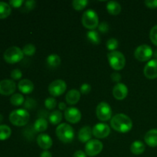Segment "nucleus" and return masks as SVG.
Instances as JSON below:
<instances>
[{"label":"nucleus","instance_id":"nucleus-1","mask_svg":"<svg viewBox=\"0 0 157 157\" xmlns=\"http://www.w3.org/2000/svg\"><path fill=\"white\" fill-rule=\"evenodd\" d=\"M110 126L116 131L120 133H127L133 127V122L127 115L118 113L111 118Z\"/></svg>","mask_w":157,"mask_h":157},{"label":"nucleus","instance_id":"nucleus-2","mask_svg":"<svg viewBox=\"0 0 157 157\" xmlns=\"http://www.w3.org/2000/svg\"><path fill=\"white\" fill-rule=\"evenodd\" d=\"M30 120L29 113L25 109H17L9 114V121L13 125L17 127H23L29 123Z\"/></svg>","mask_w":157,"mask_h":157},{"label":"nucleus","instance_id":"nucleus-3","mask_svg":"<svg viewBox=\"0 0 157 157\" xmlns=\"http://www.w3.org/2000/svg\"><path fill=\"white\" fill-rule=\"evenodd\" d=\"M56 135L61 142L69 144L75 138V130L69 124H61L56 128Z\"/></svg>","mask_w":157,"mask_h":157},{"label":"nucleus","instance_id":"nucleus-4","mask_svg":"<svg viewBox=\"0 0 157 157\" xmlns=\"http://www.w3.org/2000/svg\"><path fill=\"white\" fill-rule=\"evenodd\" d=\"M109 64L110 67L116 71L122 70L126 64V59L124 54L118 51H113L107 54Z\"/></svg>","mask_w":157,"mask_h":157},{"label":"nucleus","instance_id":"nucleus-5","mask_svg":"<svg viewBox=\"0 0 157 157\" xmlns=\"http://www.w3.org/2000/svg\"><path fill=\"white\" fill-rule=\"evenodd\" d=\"M24 57V53L20 48L16 46H12L6 49L4 52L3 58L4 60L9 64H15L22 60Z\"/></svg>","mask_w":157,"mask_h":157},{"label":"nucleus","instance_id":"nucleus-6","mask_svg":"<svg viewBox=\"0 0 157 157\" xmlns=\"http://www.w3.org/2000/svg\"><path fill=\"white\" fill-rule=\"evenodd\" d=\"M81 21H82L83 25L90 30H93L99 25L98 15L93 9H87V11H85V12H84L82 15Z\"/></svg>","mask_w":157,"mask_h":157},{"label":"nucleus","instance_id":"nucleus-7","mask_svg":"<svg viewBox=\"0 0 157 157\" xmlns=\"http://www.w3.org/2000/svg\"><path fill=\"white\" fill-rule=\"evenodd\" d=\"M96 115L101 121H107L112 117V109L107 102H101L96 108Z\"/></svg>","mask_w":157,"mask_h":157},{"label":"nucleus","instance_id":"nucleus-8","mask_svg":"<svg viewBox=\"0 0 157 157\" xmlns=\"http://www.w3.org/2000/svg\"><path fill=\"white\" fill-rule=\"evenodd\" d=\"M134 56L138 61H147L153 56V49L150 45L141 44L138 46L135 50Z\"/></svg>","mask_w":157,"mask_h":157},{"label":"nucleus","instance_id":"nucleus-9","mask_svg":"<svg viewBox=\"0 0 157 157\" xmlns=\"http://www.w3.org/2000/svg\"><path fill=\"white\" fill-rule=\"evenodd\" d=\"M67 89V84L61 79L52 81L48 86V91L53 97H58L63 94Z\"/></svg>","mask_w":157,"mask_h":157},{"label":"nucleus","instance_id":"nucleus-10","mask_svg":"<svg viewBox=\"0 0 157 157\" xmlns=\"http://www.w3.org/2000/svg\"><path fill=\"white\" fill-rule=\"evenodd\" d=\"M103 147H104V145L100 140H90L86 144L85 153L87 156H95L101 153L103 150Z\"/></svg>","mask_w":157,"mask_h":157},{"label":"nucleus","instance_id":"nucleus-11","mask_svg":"<svg viewBox=\"0 0 157 157\" xmlns=\"http://www.w3.org/2000/svg\"><path fill=\"white\" fill-rule=\"evenodd\" d=\"M92 133L95 137L98 139H103L107 137L110 135V128L107 124L100 123L94 125V127L92 128Z\"/></svg>","mask_w":157,"mask_h":157},{"label":"nucleus","instance_id":"nucleus-12","mask_svg":"<svg viewBox=\"0 0 157 157\" xmlns=\"http://www.w3.org/2000/svg\"><path fill=\"white\" fill-rule=\"evenodd\" d=\"M16 84L13 80L5 79L0 81V94L9 96L15 91Z\"/></svg>","mask_w":157,"mask_h":157},{"label":"nucleus","instance_id":"nucleus-13","mask_svg":"<svg viewBox=\"0 0 157 157\" xmlns=\"http://www.w3.org/2000/svg\"><path fill=\"white\" fill-rule=\"evenodd\" d=\"M64 117L69 123L77 124L81 121V113L76 107H68L64 111Z\"/></svg>","mask_w":157,"mask_h":157},{"label":"nucleus","instance_id":"nucleus-14","mask_svg":"<svg viewBox=\"0 0 157 157\" xmlns=\"http://www.w3.org/2000/svg\"><path fill=\"white\" fill-rule=\"evenodd\" d=\"M144 73L149 79L157 78V59H152L147 63L144 67Z\"/></svg>","mask_w":157,"mask_h":157},{"label":"nucleus","instance_id":"nucleus-15","mask_svg":"<svg viewBox=\"0 0 157 157\" xmlns=\"http://www.w3.org/2000/svg\"><path fill=\"white\" fill-rule=\"evenodd\" d=\"M128 94V88L126 84L123 83H118L113 89V95L117 100H124Z\"/></svg>","mask_w":157,"mask_h":157},{"label":"nucleus","instance_id":"nucleus-16","mask_svg":"<svg viewBox=\"0 0 157 157\" xmlns=\"http://www.w3.org/2000/svg\"><path fill=\"white\" fill-rule=\"evenodd\" d=\"M37 143H38V146L44 150H48V149H50L53 144L51 136L46 133H41L38 135L37 137Z\"/></svg>","mask_w":157,"mask_h":157},{"label":"nucleus","instance_id":"nucleus-17","mask_svg":"<svg viewBox=\"0 0 157 157\" xmlns=\"http://www.w3.org/2000/svg\"><path fill=\"white\" fill-rule=\"evenodd\" d=\"M18 90L25 94H31L34 90V84L29 79H22L18 84Z\"/></svg>","mask_w":157,"mask_h":157},{"label":"nucleus","instance_id":"nucleus-18","mask_svg":"<svg viewBox=\"0 0 157 157\" xmlns=\"http://www.w3.org/2000/svg\"><path fill=\"white\" fill-rule=\"evenodd\" d=\"M92 135H93V133H92L91 127L89 126H85V127H83L78 132V139L81 142L87 144L88 141L91 140Z\"/></svg>","mask_w":157,"mask_h":157},{"label":"nucleus","instance_id":"nucleus-19","mask_svg":"<svg viewBox=\"0 0 157 157\" xmlns=\"http://www.w3.org/2000/svg\"><path fill=\"white\" fill-rule=\"evenodd\" d=\"M144 140L150 147H157V129H152L147 132L144 136Z\"/></svg>","mask_w":157,"mask_h":157},{"label":"nucleus","instance_id":"nucleus-20","mask_svg":"<svg viewBox=\"0 0 157 157\" xmlns=\"http://www.w3.org/2000/svg\"><path fill=\"white\" fill-rule=\"evenodd\" d=\"M81 98V92L76 89H71L67 93L65 97V100L67 103L70 105L76 104Z\"/></svg>","mask_w":157,"mask_h":157},{"label":"nucleus","instance_id":"nucleus-21","mask_svg":"<svg viewBox=\"0 0 157 157\" xmlns=\"http://www.w3.org/2000/svg\"><path fill=\"white\" fill-rule=\"evenodd\" d=\"M145 145L140 140H136L130 146V151L134 155H140L145 151Z\"/></svg>","mask_w":157,"mask_h":157},{"label":"nucleus","instance_id":"nucleus-22","mask_svg":"<svg viewBox=\"0 0 157 157\" xmlns=\"http://www.w3.org/2000/svg\"><path fill=\"white\" fill-rule=\"evenodd\" d=\"M46 62H47V64L50 67L56 68L61 64V59L59 55H58L57 54H52V55L48 56L47 59H46Z\"/></svg>","mask_w":157,"mask_h":157},{"label":"nucleus","instance_id":"nucleus-23","mask_svg":"<svg viewBox=\"0 0 157 157\" xmlns=\"http://www.w3.org/2000/svg\"><path fill=\"white\" fill-rule=\"evenodd\" d=\"M107 9L108 12L111 15H118L121 12V4L116 1H109L107 4Z\"/></svg>","mask_w":157,"mask_h":157},{"label":"nucleus","instance_id":"nucleus-24","mask_svg":"<svg viewBox=\"0 0 157 157\" xmlns=\"http://www.w3.org/2000/svg\"><path fill=\"white\" fill-rule=\"evenodd\" d=\"M48 123V121L44 117L38 118L37 121H35L34 124V129L37 132H44L47 130Z\"/></svg>","mask_w":157,"mask_h":157},{"label":"nucleus","instance_id":"nucleus-25","mask_svg":"<svg viewBox=\"0 0 157 157\" xmlns=\"http://www.w3.org/2000/svg\"><path fill=\"white\" fill-rule=\"evenodd\" d=\"M12 12L10 5L5 2H0V19L7 18Z\"/></svg>","mask_w":157,"mask_h":157},{"label":"nucleus","instance_id":"nucleus-26","mask_svg":"<svg viewBox=\"0 0 157 157\" xmlns=\"http://www.w3.org/2000/svg\"><path fill=\"white\" fill-rule=\"evenodd\" d=\"M49 121L53 125H57L61 123L62 121V113L60 110H54L49 114Z\"/></svg>","mask_w":157,"mask_h":157},{"label":"nucleus","instance_id":"nucleus-27","mask_svg":"<svg viewBox=\"0 0 157 157\" xmlns=\"http://www.w3.org/2000/svg\"><path fill=\"white\" fill-rule=\"evenodd\" d=\"M87 38L89 41L94 44H99L101 43V37H100L99 32L98 31L90 30L87 33Z\"/></svg>","mask_w":157,"mask_h":157},{"label":"nucleus","instance_id":"nucleus-28","mask_svg":"<svg viewBox=\"0 0 157 157\" xmlns=\"http://www.w3.org/2000/svg\"><path fill=\"white\" fill-rule=\"evenodd\" d=\"M12 134L10 127L5 124H0V140H6L9 139Z\"/></svg>","mask_w":157,"mask_h":157},{"label":"nucleus","instance_id":"nucleus-29","mask_svg":"<svg viewBox=\"0 0 157 157\" xmlns=\"http://www.w3.org/2000/svg\"><path fill=\"white\" fill-rule=\"evenodd\" d=\"M10 102L14 106H21L25 102V98L19 93L14 94L10 98Z\"/></svg>","mask_w":157,"mask_h":157},{"label":"nucleus","instance_id":"nucleus-30","mask_svg":"<svg viewBox=\"0 0 157 157\" xmlns=\"http://www.w3.org/2000/svg\"><path fill=\"white\" fill-rule=\"evenodd\" d=\"M22 52L24 55H27V56H32L36 52V47L32 44H27L23 47Z\"/></svg>","mask_w":157,"mask_h":157},{"label":"nucleus","instance_id":"nucleus-31","mask_svg":"<svg viewBox=\"0 0 157 157\" xmlns=\"http://www.w3.org/2000/svg\"><path fill=\"white\" fill-rule=\"evenodd\" d=\"M88 4L87 0H74L72 2V6L76 10H82Z\"/></svg>","mask_w":157,"mask_h":157},{"label":"nucleus","instance_id":"nucleus-32","mask_svg":"<svg viewBox=\"0 0 157 157\" xmlns=\"http://www.w3.org/2000/svg\"><path fill=\"white\" fill-rule=\"evenodd\" d=\"M119 45V43L118 41L114 38H110L107 41L106 43V46H107V48L108 49L110 52H113V51H116V49L118 48Z\"/></svg>","mask_w":157,"mask_h":157},{"label":"nucleus","instance_id":"nucleus-33","mask_svg":"<svg viewBox=\"0 0 157 157\" xmlns=\"http://www.w3.org/2000/svg\"><path fill=\"white\" fill-rule=\"evenodd\" d=\"M44 105H45L46 108L48 110H53L57 106V101L52 97H50V98H46V100L44 101Z\"/></svg>","mask_w":157,"mask_h":157},{"label":"nucleus","instance_id":"nucleus-34","mask_svg":"<svg viewBox=\"0 0 157 157\" xmlns=\"http://www.w3.org/2000/svg\"><path fill=\"white\" fill-rule=\"evenodd\" d=\"M150 38L152 42L157 46V25L153 26L150 30Z\"/></svg>","mask_w":157,"mask_h":157},{"label":"nucleus","instance_id":"nucleus-35","mask_svg":"<svg viewBox=\"0 0 157 157\" xmlns=\"http://www.w3.org/2000/svg\"><path fill=\"white\" fill-rule=\"evenodd\" d=\"M21 76H22V72L21 71V70L18 68H15L14 70L12 71L11 72V78L13 80H19L21 79Z\"/></svg>","mask_w":157,"mask_h":157},{"label":"nucleus","instance_id":"nucleus-36","mask_svg":"<svg viewBox=\"0 0 157 157\" xmlns=\"http://www.w3.org/2000/svg\"><path fill=\"white\" fill-rule=\"evenodd\" d=\"M24 106L27 109H33L36 106V102L32 98H27V99L24 102Z\"/></svg>","mask_w":157,"mask_h":157},{"label":"nucleus","instance_id":"nucleus-37","mask_svg":"<svg viewBox=\"0 0 157 157\" xmlns=\"http://www.w3.org/2000/svg\"><path fill=\"white\" fill-rule=\"evenodd\" d=\"M109 29H110V25H109L108 22H107V21H102L98 25V30L102 32V33H107L108 32Z\"/></svg>","mask_w":157,"mask_h":157},{"label":"nucleus","instance_id":"nucleus-38","mask_svg":"<svg viewBox=\"0 0 157 157\" xmlns=\"http://www.w3.org/2000/svg\"><path fill=\"white\" fill-rule=\"evenodd\" d=\"M91 90V86L89 84H87V83H84L81 86V88H80V92L83 94H87Z\"/></svg>","mask_w":157,"mask_h":157},{"label":"nucleus","instance_id":"nucleus-39","mask_svg":"<svg viewBox=\"0 0 157 157\" xmlns=\"http://www.w3.org/2000/svg\"><path fill=\"white\" fill-rule=\"evenodd\" d=\"M25 6L27 10H32L36 6V2L34 0H29V1L25 2Z\"/></svg>","mask_w":157,"mask_h":157},{"label":"nucleus","instance_id":"nucleus-40","mask_svg":"<svg viewBox=\"0 0 157 157\" xmlns=\"http://www.w3.org/2000/svg\"><path fill=\"white\" fill-rule=\"evenodd\" d=\"M24 3L23 0H11L9 1V5L14 8H20Z\"/></svg>","mask_w":157,"mask_h":157},{"label":"nucleus","instance_id":"nucleus-41","mask_svg":"<svg viewBox=\"0 0 157 157\" xmlns=\"http://www.w3.org/2000/svg\"><path fill=\"white\" fill-rule=\"evenodd\" d=\"M145 5L147 7L155 9L157 8V0H146Z\"/></svg>","mask_w":157,"mask_h":157},{"label":"nucleus","instance_id":"nucleus-42","mask_svg":"<svg viewBox=\"0 0 157 157\" xmlns=\"http://www.w3.org/2000/svg\"><path fill=\"white\" fill-rule=\"evenodd\" d=\"M110 78H111L112 81H114V82H117L118 84V83H120V81L121 80V78H122V77H121V74L120 73H117V72H113V73H112Z\"/></svg>","mask_w":157,"mask_h":157},{"label":"nucleus","instance_id":"nucleus-43","mask_svg":"<svg viewBox=\"0 0 157 157\" xmlns=\"http://www.w3.org/2000/svg\"><path fill=\"white\" fill-rule=\"evenodd\" d=\"M73 157H87V154L82 150H78L74 153Z\"/></svg>","mask_w":157,"mask_h":157},{"label":"nucleus","instance_id":"nucleus-44","mask_svg":"<svg viewBox=\"0 0 157 157\" xmlns=\"http://www.w3.org/2000/svg\"><path fill=\"white\" fill-rule=\"evenodd\" d=\"M40 157H52V154L48 150H44L41 153Z\"/></svg>","mask_w":157,"mask_h":157},{"label":"nucleus","instance_id":"nucleus-45","mask_svg":"<svg viewBox=\"0 0 157 157\" xmlns=\"http://www.w3.org/2000/svg\"><path fill=\"white\" fill-rule=\"evenodd\" d=\"M58 107H59V109L61 110H66V104L64 102H60L58 104Z\"/></svg>","mask_w":157,"mask_h":157},{"label":"nucleus","instance_id":"nucleus-46","mask_svg":"<svg viewBox=\"0 0 157 157\" xmlns=\"http://www.w3.org/2000/svg\"><path fill=\"white\" fill-rule=\"evenodd\" d=\"M3 121V116L2 114H0V123H2V121Z\"/></svg>","mask_w":157,"mask_h":157},{"label":"nucleus","instance_id":"nucleus-47","mask_svg":"<svg viewBox=\"0 0 157 157\" xmlns=\"http://www.w3.org/2000/svg\"><path fill=\"white\" fill-rule=\"evenodd\" d=\"M155 57H156V59H157V52H156V53H155Z\"/></svg>","mask_w":157,"mask_h":157}]
</instances>
